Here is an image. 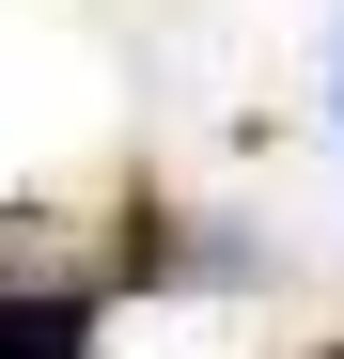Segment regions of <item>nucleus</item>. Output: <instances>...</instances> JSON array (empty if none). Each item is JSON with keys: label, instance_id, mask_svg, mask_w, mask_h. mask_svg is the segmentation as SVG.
Here are the masks:
<instances>
[{"label": "nucleus", "instance_id": "f257e3e1", "mask_svg": "<svg viewBox=\"0 0 344 359\" xmlns=\"http://www.w3.org/2000/svg\"><path fill=\"white\" fill-rule=\"evenodd\" d=\"M0 359H94V297H16L0 281Z\"/></svg>", "mask_w": 344, "mask_h": 359}, {"label": "nucleus", "instance_id": "f03ea898", "mask_svg": "<svg viewBox=\"0 0 344 359\" xmlns=\"http://www.w3.org/2000/svg\"><path fill=\"white\" fill-rule=\"evenodd\" d=\"M329 359H344V344H329Z\"/></svg>", "mask_w": 344, "mask_h": 359}]
</instances>
